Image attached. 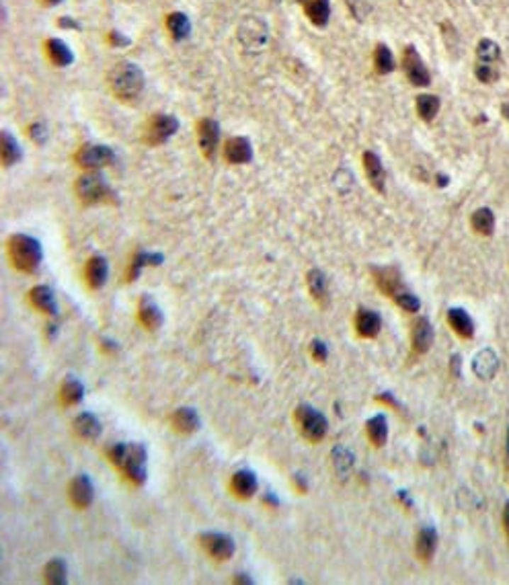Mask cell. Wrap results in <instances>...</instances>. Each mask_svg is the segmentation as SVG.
Wrapping results in <instances>:
<instances>
[{"mask_svg":"<svg viewBox=\"0 0 509 585\" xmlns=\"http://www.w3.org/2000/svg\"><path fill=\"white\" fill-rule=\"evenodd\" d=\"M162 255L160 253H146V251H138L130 265H128V272H125V282H136V277L140 275V272L146 267V265H160L162 263Z\"/></svg>","mask_w":509,"mask_h":585,"instance_id":"obj_33","label":"cell"},{"mask_svg":"<svg viewBox=\"0 0 509 585\" xmlns=\"http://www.w3.org/2000/svg\"><path fill=\"white\" fill-rule=\"evenodd\" d=\"M257 489H259V481H257L254 472H251V470H238L230 479V491L240 501L251 499L257 493Z\"/></svg>","mask_w":509,"mask_h":585,"instance_id":"obj_22","label":"cell"},{"mask_svg":"<svg viewBox=\"0 0 509 585\" xmlns=\"http://www.w3.org/2000/svg\"><path fill=\"white\" fill-rule=\"evenodd\" d=\"M435 550H437V532L435 528L423 526L415 536V557L421 563H431Z\"/></svg>","mask_w":509,"mask_h":585,"instance_id":"obj_21","label":"cell"},{"mask_svg":"<svg viewBox=\"0 0 509 585\" xmlns=\"http://www.w3.org/2000/svg\"><path fill=\"white\" fill-rule=\"evenodd\" d=\"M392 300H394V304H396L398 308H403L405 312H411V314L419 312V308H421V300H419L415 294L407 292V290L398 292Z\"/></svg>","mask_w":509,"mask_h":585,"instance_id":"obj_40","label":"cell"},{"mask_svg":"<svg viewBox=\"0 0 509 585\" xmlns=\"http://www.w3.org/2000/svg\"><path fill=\"white\" fill-rule=\"evenodd\" d=\"M370 273H372L376 288L391 300L396 294L405 290L403 277H401V272L396 267H372Z\"/></svg>","mask_w":509,"mask_h":585,"instance_id":"obj_11","label":"cell"},{"mask_svg":"<svg viewBox=\"0 0 509 585\" xmlns=\"http://www.w3.org/2000/svg\"><path fill=\"white\" fill-rule=\"evenodd\" d=\"M164 27H167L171 39H175V41H185V39L191 35V29H194L191 19L185 13H181V11L169 13L164 17Z\"/></svg>","mask_w":509,"mask_h":585,"instance_id":"obj_27","label":"cell"},{"mask_svg":"<svg viewBox=\"0 0 509 585\" xmlns=\"http://www.w3.org/2000/svg\"><path fill=\"white\" fill-rule=\"evenodd\" d=\"M107 84L111 95L121 101V103H134L140 99L144 87H146V77L144 70L128 60H121L113 64L107 72Z\"/></svg>","mask_w":509,"mask_h":585,"instance_id":"obj_2","label":"cell"},{"mask_svg":"<svg viewBox=\"0 0 509 585\" xmlns=\"http://www.w3.org/2000/svg\"><path fill=\"white\" fill-rule=\"evenodd\" d=\"M311 355H313V360L316 364H325L327 357H329V350H327V345L320 339H314L313 343H311Z\"/></svg>","mask_w":509,"mask_h":585,"instance_id":"obj_42","label":"cell"},{"mask_svg":"<svg viewBox=\"0 0 509 585\" xmlns=\"http://www.w3.org/2000/svg\"><path fill=\"white\" fill-rule=\"evenodd\" d=\"M306 19L311 25L318 27V29H325L329 25V19H331V0H296Z\"/></svg>","mask_w":509,"mask_h":585,"instance_id":"obj_17","label":"cell"},{"mask_svg":"<svg viewBox=\"0 0 509 585\" xmlns=\"http://www.w3.org/2000/svg\"><path fill=\"white\" fill-rule=\"evenodd\" d=\"M446 318H448V325L456 337L466 339V341L474 337V321L470 318V314L464 308H450Z\"/></svg>","mask_w":509,"mask_h":585,"instance_id":"obj_25","label":"cell"},{"mask_svg":"<svg viewBox=\"0 0 509 585\" xmlns=\"http://www.w3.org/2000/svg\"><path fill=\"white\" fill-rule=\"evenodd\" d=\"M58 27L60 29H80V25L74 21V17H60L58 19Z\"/></svg>","mask_w":509,"mask_h":585,"instance_id":"obj_44","label":"cell"},{"mask_svg":"<svg viewBox=\"0 0 509 585\" xmlns=\"http://www.w3.org/2000/svg\"><path fill=\"white\" fill-rule=\"evenodd\" d=\"M362 165H364V173H366V179L372 185L374 191L386 194V169H384L380 156L372 150H366L362 155Z\"/></svg>","mask_w":509,"mask_h":585,"instance_id":"obj_13","label":"cell"},{"mask_svg":"<svg viewBox=\"0 0 509 585\" xmlns=\"http://www.w3.org/2000/svg\"><path fill=\"white\" fill-rule=\"evenodd\" d=\"M43 52H45V58L52 66L56 68H68L74 64V52L70 50V45L64 41V39L58 38H50L45 39L43 43Z\"/></svg>","mask_w":509,"mask_h":585,"instance_id":"obj_15","label":"cell"},{"mask_svg":"<svg viewBox=\"0 0 509 585\" xmlns=\"http://www.w3.org/2000/svg\"><path fill=\"white\" fill-rule=\"evenodd\" d=\"M306 286L308 292L313 296V300L320 306L327 308L329 306V288H327V277L320 269H311L306 273Z\"/></svg>","mask_w":509,"mask_h":585,"instance_id":"obj_26","label":"cell"},{"mask_svg":"<svg viewBox=\"0 0 509 585\" xmlns=\"http://www.w3.org/2000/svg\"><path fill=\"white\" fill-rule=\"evenodd\" d=\"M107 41H109V45H113V48H128L130 43H132V39L125 38L121 31H109V35H107Z\"/></svg>","mask_w":509,"mask_h":585,"instance_id":"obj_43","label":"cell"},{"mask_svg":"<svg viewBox=\"0 0 509 585\" xmlns=\"http://www.w3.org/2000/svg\"><path fill=\"white\" fill-rule=\"evenodd\" d=\"M501 116L505 117V121L509 123V103H503V105H501Z\"/></svg>","mask_w":509,"mask_h":585,"instance_id":"obj_48","label":"cell"},{"mask_svg":"<svg viewBox=\"0 0 509 585\" xmlns=\"http://www.w3.org/2000/svg\"><path fill=\"white\" fill-rule=\"evenodd\" d=\"M401 68L405 72L407 80L411 82L413 87H430L431 84V72L427 68V64L423 62L421 54L417 52L415 45H405L403 50V56H401Z\"/></svg>","mask_w":509,"mask_h":585,"instance_id":"obj_7","label":"cell"},{"mask_svg":"<svg viewBox=\"0 0 509 585\" xmlns=\"http://www.w3.org/2000/svg\"><path fill=\"white\" fill-rule=\"evenodd\" d=\"M68 499L77 509H86L91 507L95 499V487L91 483V479L86 474H79L70 481L68 485Z\"/></svg>","mask_w":509,"mask_h":585,"instance_id":"obj_14","label":"cell"},{"mask_svg":"<svg viewBox=\"0 0 509 585\" xmlns=\"http://www.w3.org/2000/svg\"><path fill=\"white\" fill-rule=\"evenodd\" d=\"M470 226L472 230L481 236H491L495 233V214L489 208H479L470 216Z\"/></svg>","mask_w":509,"mask_h":585,"instance_id":"obj_37","label":"cell"},{"mask_svg":"<svg viewBox=\"0 0 509 585\" xmlns=\"http://www.w3.org/2000/svg\"><path fill=\"white\" fill-rule=\"evenodd\" d=\"M6 253L11 265L21 273H35L43 261V249L38 238L29 234H13L6 240Z\"/></svg>","mask_w":509,"mask_h":585,"instance_id":"obj_3","label":"cell"},{"mask_svg":"<svg viewBox=\"0 0 509 585\" xmlns=\"http://www.w3.org/2000/svg\"><path fill=\"white\" fill-rule=\"evenodd\" d=\"M474 56H476V62H479V64L499 66V62H501V48H499L497 41H493V39L489 38H483L479 41V45H476Z\"/></svg>","mask_w":509,"mask_h":585,"instance_id":"obj_36","label":"cell"},{"mask_svg":"<svg viewBox=\"0 0 509 585\" xmlns=\"http://www.w3.org/2000/svg\"><path fill=\"white\" fill-rule=\"evenodd\" d=\"M146 458L148 454L142 444H113L107 448V460L111 467L118 468L123 479L134 487H142L146 483Z\"/></svg>","mask_w":509,"mask_h":585,"instance_id":"obj_1","label":"cell"},{"mask_svg":"<svg viewBox=\"0 0 509 585\" xmlns=\"http://www.w3.org/2000/svg\"><path fill=\"white\" fill-rule=\"evenodd\" d=\"M84 396V386L77 378H66L60 386V403L62 407H77Z\"/></svg>","mask_w":509,"mask_h":585,"instance_id":"obj_35","label":"cell"},{"mask_svg":"<svg viewBox=\"0 0 509 585\" xmlns=\"http://www.w3.org/2000/svg\"><path fill=\"white\" fill-rule=\"evenodd\" d=\"M72 431L84 442H95L101 435V421L93 413H80L72 421Z\"/></svg>","mask_w":509,"mask_h":585,"instance_id":"obj_24","label":"cell"},{"mask_svg":"<svg viewBox=\"0 0 509 585\" xmlns=\"http://www.w3.org/2000/svg\"><path fill=\"white\" fill-rule=\"evenodd\" d=\"M472 370L481 380H491L497 372V355L491 350H483L479 355H474Z\"/></svg>","mask_w":509,"mask_h":585,"instance_id":"obj_34","label":"cell"},{"mask_svg":"<svg viewBox=\"0 0 509 585\" xmlns=\"http://www.w3.org/2000/svg\"><path fill=\"white\" fill-rule=\"evenodd\" d=\"M43 579L45 584L52 585H64L68 581V569H66V563L62 559H52L45 569H43Z\"/></svg>","mask_w":509,"mask_h":585,"instance_id":"obj_38","label":"cell"},{"mask_svg":"<svg viewBox=\"0 0 509 585\" xmlns=\"http://www.w3.org/2000/svg\"><path fill=\"white\" fill-rule=\"evenodd\" d=\"M21 146L17 142V138L13 136L9 130H4L0 134V158H2V167L4 169H11L13 165H17L21 160Z\"/></svg>","mask_w":509,"mask_h":585,"instance_id":"obj_30","label":"cell"},{"mask_svg":"<svg viewBox=\"0 0 509 585\" xmlns=\"http://www.w3.org/2000/svg\"><path fill=\"white\" fill-rule=\"evenodd\" d=\"M222 155L228 165H249L253 160V144L245 136L228 138L222 148Z\"/></svg>","mask_w":509,"mask_h":585,"instance_id":"obj_12","label":"cell"},{"mask_svg":"<svg viewBox=\"0 0 509 585\" xmlns=\"http://www.w3.org/2000/svg\"><path fill=\"white\" fill-rule=\"evenodd\" d=\"M366 435L374 448H384L388 442V421L384 415H374L366 421Z\"/></svg>","mask_w":509,"mask_h":585,"instance_id":"obj_28","label":"cell"},{"mask_svg":"<svg viewBox=\"0 0 509 585\" xmlns=\"http://www.w3.org/2000/svg\"><path fill=\"white\" fill-rule=\"evenodd\" d=\"M353 327H355V335L359 339H376L380 333V327H382V321L370 308H359L353 316Z\"/></svg>","mask_w":509,"mask_h":585,"instance_id":"obj_19","label":"cell"},{"mask_svg":"<svg viewBox=\"0 0 509 585\" xmlns=\"http://www.w3.org/2000/svg\"><path fill=\"white\" fill-rule=\"evenodd\" d=\"M171 425H173V429H175L177 433L189 435V433H194V431L199 429V417H197V413L194 409L181 407V409H177L175 413L171 415Z\"/></svg>","mask_w":509,"mask_h":585,"instance_id":"obj_29","label":"cell"},{"mask_svg":"<svg viewBox=\"0 0 509 585\" xmlns=\"http://www.w3.org/2000/svg\"><path fill=\"white\" fill-rule=\"evenodd\" d=\"M113 160H116V152L105 144H82L74 155L77 167L84 171H99L103 167H109Z\"/></svg>","mask_w":509,"mask_h":585,"instance_id":"obj_8","label":"cell"},{"mask_svg":"<svg viewBox=\"0 0 509 585\" xmlns=\"http://www.w3.org/2000/svg\"><path fill=\"white\" fill-rule=\"evenodd\" d=\"M440 109H442V99L437 95L423 93V95H417V99H415V111H417L419 119L425 121V123H431L437 117Z\"/></svg>","mask_w":509,"mask_h":585,"instance_id":"obj_32","label":"cell"},{"mask_svg":"<svg viewBox=\"0 0 509 585\" xmlns=\"http://www.w3.org/2000/svg\"><path fill=\"white\" fill-rule=\"evenodd\" d=\"M43 6H58L62 4V0H40Z\"/></svg>","mask_w":509,"mask_h":585,"instance_id":"obj_46","label":"cell"},{"mask_svg":"<svg viewBox=\"0 0 509 585\" xmlns=\"http://www.w3.org/2000/svg\"><path fill=\"white\" fill-rule=\"evenodd\" d=\"M107 277H109V265L105 257L95 255L84 263V284L91 290H101L107 284Z\"/></svg>","mask_w":509,"mask_h":585,"instance_id":"obj_18","label":"cell"},{"mask_svg":"<svg viewBox=\"0 0 509 585\" xmlns=\"http://www.w3.org/2000/svg\"><path fill=\"white\" fill-rule=\"evenodd\" d=\"M29 304L35 311H40L41 314H52V316L58 314L56 296H54V292L47 286H35L33 290H29Z\"/></svg>","mask_w":509,"mask_h":585,"instance_id":"obj_23","label":"cell"},{"mask_svg":"<svg viewBox=\"0 0 509 585\" xmlns=\"http://www.w3.org/2000/svg\"><path fill=\"white\" fill-rule=\"evenodd\" d=\"M138 321L146 331H158L162 327V312L150 296H142L138 302Z\"/></svg>","mask_w":509,"mask_h":585,"instance_id":"obj_20","label":"cell"},{"mask_svg":"<svg viewBox=\"0 0 509 585\" xmlns=\"http://www.w3.org/2000/svg\"><path fill=\"white\" fill-rule=\"evenodd\" d=\"M433 339H435V333H433V327L431 323L425 318V316H419L415 318L411 327V347L415 353L423 355L431 350L433 345Z\"/></svg>","mask_w":509,"mask_h":585,"instance_id":"obj_16","label":"cell"},{"mask_svg":"<svg viewBox=\"0 0 509 585\" xmlns=\"http://www.w3.org/2000/svg\"><path fill=\"white\" fill-rule=\"evenodd\" d=\"M501 524H503V534H505V538H508V542H509V501L505 503V507H503Z\"/></svg>","mask_w":509,"mask_h":585,"instance_id":"obj_45","label":"cell"},{"mask_svg":"<svg viewBox=\"0 0 509 585\" xmlns=\"http://www.w3.org/2000/svg\"><path fill=\"white\" fill-rule=\"evenodd\" d=\"M179 132V119L171 113H152L144 126L142 142L150 148L167 144Z\"/></svg>","mask_w":509,"mask_h":585,"instance_id":"obj_5","label":"cell"},{"mask_svg":"<svg viewBox=\"0 0 509 585\" xmlns=\"http://www.w3.org/2000/svg\"><path fill=\"white\" fill-rule=\"evenodd\" d=\"M197 144L206 160H214L220 146V123L212 117H201L196 123Z\"/></svg>","mask_w":509,"mask_h":585,"instance_id":"obj_10","label":"cell"},{"mask_svg":"<svg viewBox=\"0 0 509 585\" xmlns=\"http://www.w3.org/2000/svg\"><path fill=\"white\" fill-rule=\"evenodd\" d=\"M199 546L206 550V555L210 559H214L218 563H224L228 561L233 555H235V540L226 534H220V532H206V534H199Z\"/></svg>","mask_w":509,"mask_h":585,"instance_id":"obj_9","label":"cell"},{"mask_svg":"<svg viewBox=\"0 0 509 585\" xmlns=\"http://www.w3.org/2000/svg\"><path fill=\"white\" fill-rule=\"evenodd\" d=\"M27 136L31 138L35 144L43 146L45 140H47V130H45V126H43L41 121H35V123H31V126L27 128Z\"/></svg>","mask_w":509,"mask_h":585,"instance_id":"obj_41","label":"cell"},{"mask_svg":"<svg viewBox=\"0 0 509 585\" xmlns=\"http://www.w3.org/2000/svg\"><path fill=\"white\" fill-rule=\"evenodd\" d=\"M501 77L499 66H491V64H479L474 62V78L483 84H495Z\"/></svg>","mask_w":509,"mask_h":585,"instance_id":"obj_39","label":"cell"},{"mask_svg":"<svg viewBox=\"0 0 509 585\" xmlns=\"http://www.w3.org/2000/svg\"><path fill=\"white\" fill-rule=\"evenodd\" d=\"M294 421L302 438L308 440L311 444H318L327 438V431H329V423H327V417L320 413V411L313 409L308 405H302L294 411Z\"/></svg>","mask_w":509,"mask_h":585,"instance_id":"obj_6","label":"cell"},{"mask_svg":"<svg viewBox=\"0 0 509 585\" xmlns=\"http://www.w3.org/2000/svg\"><path fill=\"white\" fill-rule=\"evenodd\" d=\"M74 191L82 206L116 204V194L99 171H86L74 183Z\"/></svg>","mask_w":509,"mask_h":585,"instance_id":"obj_4","label":"cell"},{"mask_svg":"<svg viewBox=\"0 0 509 585\" xmlns=\"http://www.w3.org/2000/svg\"><path fill=\"white\" fill-rule=\"evenodd\" d=\"M372 60H374V72H376L378 77H388V74L394 72V68H396L394 54H392V50L386 45V43H376Z\"/></svg>","mask_w":509,"mask_h":585,"instance_id":"obj_31","label":"cell"},{"mask_svg":"<svg viewBox=\"0 0 509 585\" xmlns=\"http://www.w3.org/2000/svg\"><path fill=\"white\" fill-rule=\"evenodd\" d=\"M505 467L509 468V429L508 435H505Z\"/></svg>","mask_w":509,"mask_h":585,"instance_id":"obj_47","label":"cell"}]
</instances>
